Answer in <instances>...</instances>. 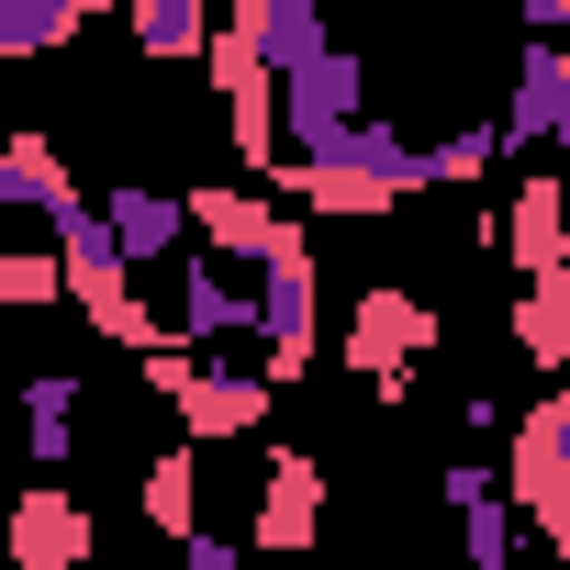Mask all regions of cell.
<instances>
[{
  "instance_id": "obj_1",
  "label": "cell",
  "mask_w": 570,
  "mask_h": 570,
  "mask_svg": "<svg viewBox=\"0 0 570 570\" xmlns=\"http://www.w3.org/2000/svg\"><path fill=\"white\" fill-rule=\"evenodd\" d=\"M46 257H57V292L79 303V325H90L101 347L146 358V347L168 336V325L146 314V292H135V268L112 257V235H101V213H90V202H68V213H57V246H46Z\"/></svg>"
},
{
  "instance_id": "obj_2",
  "label": "cell",
  "mask_w": 570,
  "mask_h": 570,
  "mask_svg": "<svg viewBox=\"0 0 570 570\" xmlns=\"http://www.w3.org/2000/svg\"><path fill=\"white\" fill-rule=\"evenodd\" d=\"M492 481H503L514 525H525L548 559H570V392H559V381L514 414V470H492Z\"/></svg>"
},
{
  "instance_id": "obj_3",
  "label": "cell",
  "mask_w": 570,
  "mask_h": 570,
  "mask_svg": "<svg viewBox=\"0 0 570 570\" xmlns=\"http://www.w3.org/2000/svg\"><path fill=\"white\" fill-rule=\"evenodd\" d=\"M425 347H436V314H425L414 292H392V279H370V292H358V314H347V370H358L381 403H403Z\"/></svg>"
},
{
  "instance_id": "obj_4",
  "label": "cell",
  "mask_w": 570,
  "mask_h": 570,
  "mask_svg": "<svg viewBox=\"0 0 570 570\" xmlns=\"http://www.w3.org/2000/svg\"><path fill=\"white\" fill-rule=\"evenodd\" d=\"M314 537H325V459L268 448V470H257V514L235 525V548H246V559H303Z\"/></svg>"
},
{
  "instance_id": "obj_5",
  "label": "cell",
  "mask_w": 570,
  "mask_h": 570,
  "mask_svg": "<svg viewBox=\"0 0 570 570\" xmlns=\"http://www.w3.org/2000/svg\"><path fill=\"white\" fill-rule=\"evenodd\" d=\"M246 336H257V303H246V279H235V268H213L202 246H179V325H168V347H190L202 370H224Z\"/></svg>"
},
{
  "instance_id": "obj_6",
  "label": "cell",
  "mask_w": 570,
  "mask_h": 570,
  "mask_svg": "<svg viewBox=\"0 0 570 570\" xmlns=\"http://www.w3.org/2000/svg\"><path fill=\"white\" fill-rule=\"evenodd\" d=\"M0 559L12 570H90V503L68 481H23L0 514Z\"/></svg>"
},
{
  "instance_id": "obj_7",
  "label": "cell",
  "mask_w": 570,
  "mask_h": 570,
  "mask_svg": "<svg viewBox=\"0 0 570 570\" xmlns=\"http://www.w3.org/2000/svg\"><path fill=\"white\" fill-rule=\"evenodd\" d=\"M179 213H190V235H213L202 246L213 268H257L279 235H292V213H279L268 190H246V179H202V190H179Z\"/></svg>"
},
{
  "instance_id": "obj_8",
  "label": "cell",
  "mask_w": 570,
  "mask_h": 570,
  "mask_svg": "<svg viewBox=\"0 0 570 570\" xmlns=\"http://www.w3.org/2000/svg\"><path fill=\"white\" fill-rule=\"evenodd\" d=\"M503 157H537L570 135V46H514V101L492 112Z\"/></svg>"
},
{
  "instance_id": "obj_9",
  "label": "cell",
  "mask_w": 570,
  "mask_h": 570,
  "mask_svg": "<svg viewBox=\"0 0 570 570\" xmlns=\"http://www.w3.org/2000/svg\"><path fill=\"white\" fill-rule=\"evenodd\" d=\"M90 213H101V235H112L124 268H179V246H190V213H179V190H157V179H112Z\"/></svg>"
},
{
  "instance_id": "obj_10",
  "label": "cell",
  "mask_w": 570,
  "mask_h": 570,
  "mask_svg": "<svg viewBox=\"0 0 570 570\" xmlns=\"http://www.w3.org/2000/svg\"><path fill=\"white\" fill-rule=\"evenodd\" d=\"M168 403H179L190 448H246V436L268 425V403H279V392H268L257 370H190V381H179Z\"/></svg>"
},
{
  "instance_id": "obj_11",
  "label": "cell",
  "mask_w": 570,
  "mask_h": 570,
  "mask_svg": "<svg viewBox=\"0 0 570 570\" xmlns=\"http://www.w3.org/2000/svg\"><path fill=\"white\" fill-rule=\"evenodd\" d=\"M224 35H235L268 79H292L303 57H325V46H336V35H325V0H235V23H224Z\"/></svg>"
},
{
  "instance_id": "obj_12",
  "label": "cell",
  "mask_w": 570,
  "mask_h": 570,
  "mask_svg": "<svg viewBox=\"0 0 570 570\" xmlns=\"http://www.w3.org/2000/svg\"><path fill=\"white\" fill-rule=\"evenodd\" d=\"M436 492H448V514H459L470 570H514V503H503V481H492L481 459H448V470H436Z\"/></svg>"
},
{
  "instance_id": "obj_13",
  "label": "cell",
  "mask_w": 570,
  "mask_h": 570,
  "mask_svg": "<svg viewBox=\"0 0 570 570\" xmlns=\"http://www.w3.org/2000/svg\"><path fill=\"white\" fill-rule=\"evenodd\" d=\"M79 370H35L23 392H12V425H23V448H35V481H57L68 459H79Z\"/></svg>"
},
{
  "instance_id": "obj_14",
  "label": "cell",
  "mask_w": 570,
  "mask_h": 570,
  "mask_svg": "<svg viewBox=\"0 0 570 570\" xmlns=\"http://www.w3.org/2000/svg\"><path fill=\"white\" fill-rule=\"evenodd\" d=\"M559 224H570V202H559V179L537 168V179L514 190V213H503V246H514L525 279H559V268H570V235H559Z\"/></svg>"
},
{
  "instance_id": "obj_15",
  "label": "cell",
  "mask_w": 570,
  "mask_h": 570,
  "mask_svg": "<svg viewBox=\"0 0 570 570\" xmlns=\"http://www.w3.org/2000/svg\"><path fill=\"white\" fill-rule=\"evenodd\" d=\"M124 35H135V57L190 68V57L213 46V0H124Z\"/></svg>"
},
{
  "instance_id": "obj_16",
  "label": "cell",
  "mask_w": 570,
  "mask_h": 570,
  "mask_svg": "<svg viewBox=\"0 0 570 570\" xmlns=\"http://www.w3.org/2000/svg\"><path fill=\"white\" fill-rule=\"evenodd\" d=\"M514 347H525L537 381L570 370V268H559V279H525V303H514Z\"/></svg>"
},
{
  "instance_id": "obj_17",
  "label": "cell",
  "mask_w": 570,
  "mask_h": 570,
  "mask_svg": "<svg viewBox=\"0 0 570 570\" xmlns=\"http://www.w3.org/2000/svg\"><path fill=\"white\" fill-rule=\"evenodd\" d=\"M146 525H157L168 548L202 525V448H168V459H146Z\"/></svg>"
},
{
  "instance_id": "obj_18",
  "label": "cell",
  "mask_w": 570,
  "mask_h": 570,
  "mask_svg": "<svg viewBox=\"0 0 570 570\" xmlns=\"http://www.w3.org/2000/svg\"><path fill=\"white\" fill-rule=\"evenodd\" d=\"M179 570H246V548L213 537V525H190V537H179Z\"/></svg>"
},
{
  "instance_id": "obj_19",
  "label": "cell",
  "mask_w": 570,
  "mask_h": 570,
  "mask_svg": "<svg viewBox=\"0 0 570 570\" xmlns=\"http://www.w3.org/2000/svg\"><path fill=\"white\" fill-rule=\"evenodd\" d=\"M570 35V0H525V46H559Z\"/></svg>"
}]
</instances>
